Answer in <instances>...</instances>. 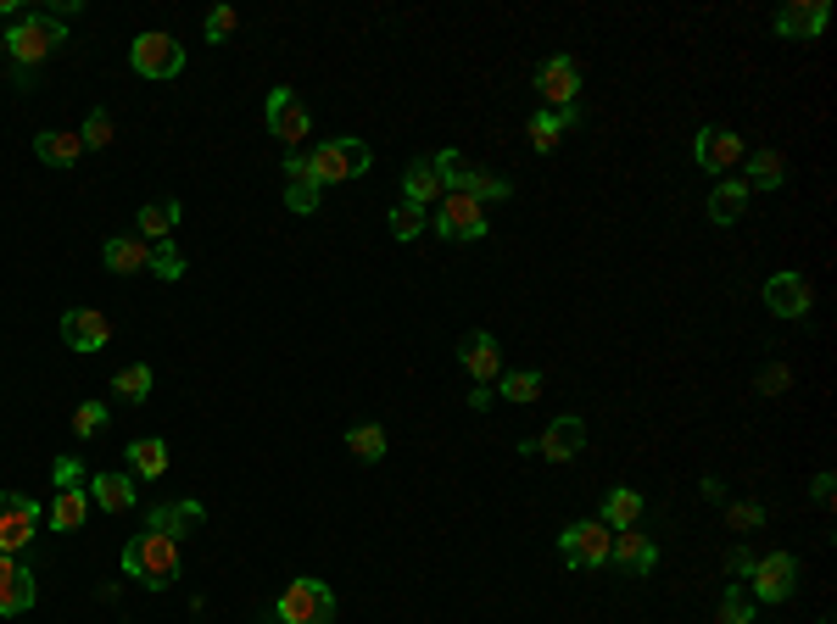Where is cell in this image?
Returning a JSON list of instances; mask_svg holds the SVG:
<instances>
[{"mask_svg": "<svg viewBox=\"0 0 837 624\" xmlns=\"http://www.w3.org/2000/svg\"><path fill=\"white\" fill-rule=\"evenodd\" d=\"M742 591H748L754 602H787V596L798 591V557H792V552H765V557H754Z\"/></svg>", "mask_w": 837, "mask_h": 624, "instance_id": "9c48e42d", "label": "cell"}, {"mask_svg": "<svg viewBox=\"0 0 837 624\" xmlns=\"http://www.w3.org/2000/svg\"><path fill=\"white\" fill-rule=\"evenodd\" d=\"M35 607V568L23 557H0V618H18Z\"/></svg>", "mask_w": 837, "mask_h": 624, "instance_id": "9a60e30c", "label": "cell"}, {"mask_svg": "<svg viewBox=\"0 0 837 624\" xmlns=\"http://www.w3.org/2000/svg\"><path fill=\"white\" fill-rule=\"evenodd\" d=\"M385 224H391V235H396V240H418V235L431 229V212H425V207H413V201H396Z\"/></svg>", "mask_w": 837, "mask_h": 624, "instance_id": "e575fe53", "label": "cell"}, {"mask_svg": "<svg viewBox=\"0 0 837 624\" xmlns=\"http://www.w3.org/2000/svg\"><path fill=\"white\" fill-rule=\"evenodd\" d=\"M765 307H770L776 318H804V313H809V285H804V274H770V279H765Z\"/></svg>", "mask_w": 837, "mask_h": 624, "instance_id": "d6986e66", "label": "cell"}, {"mask_svg": "<svg viewBox=\"0 0 837 624\" xmlns=\"http://www.w3.org/2000/svg\"><path fill=\"white\" fill-rule=\"evenodd\" d=\"M62 340H68V351L90 357L112 340V318L101 307H73V313H62Z\"/></svg>", "mask_w": 837, "mask_h": 624, "instance_id": "5bb4252c", "label": "cell"}, {"mask_svg": "<svg viewBox=\"0 0 837 624\" xmlns=\"http://www.w3.org/2000/svg\"><path fill=\"white\" fill-rule=\"evenodd\" d=\"M703 496H709V502H726V485H720V479L709 474V479H703Z\"/></svg>", "mask_w": 837, "mask_h": 624, "instance_id": "f907efd6", "label": "cell"}, {"mask_svg": "<svg viewBox=\"0 0 837 624\" xmlns=\"http://www.w3.org/2000/svg\"><path fill=\"white\" fill-rule=\"evenodd\" d=\"M179 218H185V207H179L174 196H168V201H151V207H140V218H135V235H140L146 246H151V240L163 246V240L174 235V224H179Z\"/></svg>", "mask_w": 837, "mask_h": 624, "instance_id": "d4e9b609", "label": "cell"}, {"mask_svg": "<svg viewBox=\"0 0 837 624\" xmlns=\"http://www.w3.org/2000/svg\"><path fill=\"white\" fill-rule=\"evenodd\" d=\"M692 162L703 168V174H731L737 162H742V135H731V129H720V123H709V129H698V140H692Z\"/></svg>", "mask_w": 837, "mask_h": 624, "instance_id": "4fadbf2b", "label": "cell"}, {"mask_svg": "<svg viewBox=\"0 0 837 624\" xmlns=\"http://www.w3.org/2000/svg\"><path fill=\"white\" fill-rule=\"evenodd\" d=\"M85 518H90V491H57V502L46 507L51 529H79Z\"/></svg>", "mask_w": 837, "mask_h": 624, "instance_id": "4dcf8cb0", "label": "cell"}, {"mask_svg": "<svg viewBox=\"0 0 837 624\" xmlns=\"http://www.w3.org/2000/svg\"><path fill=\"white\" fill-rule=\"evenodd\" d=\"M581 446H587V424H581V413H559V418L548 424V435L536 440V452H542L548 463H570V457H581Z\"/></svg>", "mask_w": 837, "mask_h": 624, "instance_id": "e0dca14e", "label": "cell"}, {"mask_svg": "<svg viewBox=\"0 0 837 624\" xmlns=\"http://www.w3.org/2000/svg\"><path fill=\"white\" fill-rule=\"evenodd\" d=\"M431 229H436L442 240H453V246H470V240H481L492 224H486V207H481L475 196L447 190V196L436 201V212H431Z\"/></svg>", "mask_w": 837, "mask_h": 624, "instance_id": "52a82bcc", "label": "cell"}, {"mask_svg": "<svg viewBox=\"0 0 837 624\" xmlns=\"http://www.w3.org/2000/svg\"><path fill=\"white\" fill-rule=\"evenodd\" d=\"M346 452H352L357 463H380V457H385V429H380V424H352V429H346Z\"/></svg>", "mask_w": 837, "mask_h": 624, "instance_id": "836d02e7", "label": "cell"}, {"mask_svg": "<svg viewBox=\"0 0 837 624\" xmlns=\"http://www.w3.org/2000/svg\"><path fill=\"white\" fill-rule=\"evenodd\" d=\"M431 168H436L442 190L475 196L481 207H486V201H509V196H514V179H503V174H486V168H470L459 151H436V157H431Z\"/></svg>", "mask_w": 837, "mask_h": 624, "instance_id": "3957f363", "label": "cell"}, {"mask_svg": "<svg viewBox=\"0 0 837 624\" xmlns=\"http://www.w3.org/2000/svg\"><path fill=\"white\" fill-rule=\"evenodd\" d=\"M759 390H787V368H765V374H759Z\"/></svg>", "mask_w": 837, "mask_h": 624, "instance_id": "7dc6e473", "label": "cell"}, {"mask_svg": "<svg viewBox=\"0 0 837 624\" xmlns=\"http://www.w3.org/2000/svg\"><path fill=\"white\" fill-rule=\"evenodd\" d=\"M263 112H268V135H274L279 146H291V151L313 135V118H307L302 96H296V90H285V85H279V90H268V107H263Z\"/></svg>", "mask_w": 837, "mask_h": 624, "instance_id": "7c38bea8", "label": "cell"}, {"mask_svg": "<svg viewBox=\"0 0 837 624\" xmlns=\"http://www.w3.org/2000/svg\"><path fill=\"white\" fill-rule=\"evenodd\" d=\"M129 68L140 79H179L185 73V46L174 34H140L129 46Z\"/></svg>", "mask_w": 837, "mask_h": 624, "instance_id": "30bf717a", "label": "cell"}, {"mask_svg": "<svg viewBox=\"0 0 837 624\" xmlns=\"http://www.w3.org/2000/svg\"><path fill=\"white\" fill-rule=\"evenodd\" d=\"M151 274H157V279H168V285H174V279H185V257H179V246H168V240H163V246H151Z\"/></svg>", "mask_w": 837, "mask_h": 624, "instance_id": "60d3db41", "label": "cell"}, {"mask_svg": "<svg viewBox=\"0 0 837 624\" xmlns=\"http://www.w3.org/2000/svg\"><path fill=\"white\" fill-rule=\"evenodd\" d=\"M498 396L503 402H536L542 396V374L536 368H503L498 374Z\"/></svg>", "mask_w": 837, "mask_h": 624, "instance_id": "d6a6232c", "label": "cell"}, {"mask_svg": "<svg viewBox=\"0 0 837 624\" xmlns=\"http://www.w3.org/2000/svg\"><path fill=\"white\" fill-rule=\"evenodd\" d=\"M235 29H240V12H235V7H213V12H207V23H201V34H207L213 46H224Z\"/></svg>", "mask_w": 837, "mask_h": 624, "instance_id": "ab89813d", "label": "cell"}, {"mask_svg": "<svg viewBox=\"0 0 837 624\" xmlns=\"http://www.w3.org/2000/svg\"><path fill=\"white\" fill-rule=\"evenodd\" d=\"M492 402H498V396H492V385H475V396H470V407H475V413H486Z\"/></svg>", "mask_w": 837, "mask_h": 624, "instance_id": "681fc988", "label": "cell"}, {"mask_svg": "<svg viewBox=\"0 0 837 624\" xmlns=\"http://www.w3.org/2000/svg\"><path fill=\"white\" fill-rule=\"evenodd\" d=\"M536 96L548 101V112H564V107H581V62L575 57H548L536 68Z\"/></svg>", "mask_w": 837, "mask_h": 624, "instance_id": "8fae6325", "label": "cell"}, {"mask_svg": "<svg viewBox=\"0 0 837 624\" xmlns=\"http://www.w3.org/2000/svg\"><path fill=\"white\" fill-rule=\"evenodd\" d=\"M770 29H776L781 40H815V34L826 29V0H787Z\"/></svg>", "mask_w": 837, "mask_h": 624, "instance_id": "ac0fdd59", "label": "cell"}, {"mask_svg": "<svg viewBox=\"0 0 837 624\" xmlns=\"http://www.w3.org/2000/svg\"><path fill=\"white\" fill-rule=\"evenodd\" d=\"M642 507H648V502H642V491H631V485H614V491L603 496V513H598V518H603L609 529H637Z\"/></svg>", "mask_w": 837, "mask_h": 624, "instance_id": "4316f807", "label": "cell"}, {"mask_svg": "<svg viewBox=\"0 0 837 624\" xmlns=\"http://www.w3.org/2000/svg\"><path fill=\"white\" fill-rule=\"evenodd\" d=\"M40 524H46V507L23 491H7L0 496V557H23L29 541L40 535Z\"/></svg>", "mask_w": 837, "mask_h": 624, "instance_id": "8992f818", "label": "cell"}, {"mask_svg": "<svg viewBox=\"0 0 837 624\" xmlns=\"http://www.w3.org/2000/svg\"><path fill=\"white\" fill-rule=\"evenodd\" d=\"M726 563H731V574H742V580H748V568H754V552H742V546H737Z\"/></svg>", "mask_w": 837, "mask_h": 624, "instance_id": "c3c4849f", "label": "cell"}, {"mask_svg": "<svg viewBox=\"0 0 837 624\" xmlns=\"http://www.w3.org/2000/svg\"><path fill=\"white\" fill-rule=\"evenodd\" d=\"M609 563H620L626 574H653V563H659V546H653L642 529H614Z\"/></svg>", "mask_w": 837, "mask_h": 624, "instance_id": "ffe728a7", "label": "cell"}, {"mask_svg": "<svg viewBox=\"0 0 837 624\" xmlns=\"http://www.w3.org/2000/svg\"><path fill=\"white\" fill-rule=\"evenodd\" d=\"M742 162H748V179H742V185H748V196H754V190H781V179H787L781 151L759 146V151H754V157H742Z\"/></svg>", "mask_w": 837, "mask_h": 624, "instance_id": "83f0119b", "label": "cell"}, {"mask_svg": "<svg viewBox=\"0 0 837 624\" xmlns=\"http://www.w3.org/2000/svg\"><path fill=\"white\" fill-rule=\"evenodd\" d=\"M107 424H112L107 402H79V407H73V435H85V440H90V435H101Z\"/></svg>", "mask_w": 837, "mask_h": 624, "instance_id": "74e56055", "label": "cell"}, {"mask_svg": "<svg viewBox=\"0 0 837 624\" xmlns=\"http://www.w3.org/2000/svg\"><path fill=\"white\" fill-rule=\"evenodd\" d=\"M715 624H754V596L742 585H731L720 596V607H715Z\"/></svg>", "mask_w": 837, "mask_h": 624, "instance_id": "8d00e7d4", "label": "cell"}, {"mask_svg": "<svg viewBox=\"0 0 837 624\" xmlns=\"http://www.w3.org/2000/svg\"><path fill=\"white\" fill-rule=\"evenodd\" d=\"M742 207H748V185H742V179L715 185V196H709V218H715V224H737Z\"/></svg>", "mask_w": 837, "mask_h": 624, "instance_id": "1f68e13d", "label": "cell"}, {"mask_svg": "<svg viewBox=\"0 0 837 624\" xmlns=\"http://www.w3.org/2000/svg\"><path fill=\"white\" fill-rule=\"evenodd\" d=\"M57 46H68V23L51 12H18L7 29V57L18 62V73H35Z\"/></svg>", "mask_w": 837, "mask_h": 624, "instance_id": "6da1fadb", "label": "cell"}, {"mask_svg": "<svg viewBox=\"0 0 837 624\" xmlns=\"http://www.w3.org/2000/svg\"><path fill=\"white\" fill-rule=\"evenodd\" d=\"M201 518H207V513H201V502H157V507L146 513V529L185 541V529H196Z\"/></svg>", "mask_w": 837, "mask_h": 624, "instance_id": "44dd1931", "label": "cell"}, {"mask_svg": "<svg viewBox=\"0 0 837 624\" xmlns=\"http://www.w3.org/2000/svg\"><path fill=\"white\" fill-rule=\"evenodd\" d=\"M79 140H85L90 151H107V146H112V112H107V107H96V112L85 118V129H79Z\"/></svg>", "mask_w": 837, "mask_h": 624, "instance_id": "f35d334b", "label": "cell"}, {"mask_svg": "<svg viewBox=\"0 0 837 624\" xmlns=\"http://www.w3.org/2000/svg\"><path fill=\"white\" fill-rule=\"evenodd\" d=\"M459 363L470 368V379H475V385H492V379L503 374V346L492 340V329H475V335H464Z\"/></svg>", "mask_w": 837, "mask_h": 624, "instance_id": "2e32d148", "label": "cell"}, {"mask_svg": "<svg viewBox=\"0 0 837 624\" xmlns=\"http://www.w3.org/2000/svg\"><path fill=\"white\" fill-rule=\"evenodd\" d=\"M609 546H614V529L603 524V518H581V524H564V535H559V557H564V568H603L609 563Z\"/></svg>", "mask_w": 837, "mask_h": 624, "instance_id": "ba28073f", "label": "cell"}, {"mask_svg": "<svg viewBox=\"0 0 837 624\" xmlns=\"http://www.w3.org/2000/svg\"><path fill=\"white\" fill-rule=\"evenodd\" d=\"M101 263H107L112 274H140V268H151V246H146L140 235H112V240L101 246Z\"/></svg>", "mask_w": 837, "mask_h": 624, "instance_id": "603a6c76", "label": "cell"}, {"mask_svg": "<svg viewBox=\"0 0 837 624\" xmlns=\"http://www.w3.org/2000/svg\"><path fill=\"white\" fill-rule=\"evenodd\" d=\"M90 502L101 513H129L135 507V474H96L90 479Z\"/></svg>", "mask_w": 837, "mask_h": 624, "instance_id": "484cf974", "label": "cell"}, {"mask_svg": "<svg viewBox=\"0 0 837 624\" xmlns=\"http://www.w3.org/2000/svg\"><path fill=\"white\" fill-rule=\"evenodd\" d=\"M285 179H291V185H313V162H307L302 151H291V157H285Z\"/></svg>", "mask_w": 837, "mask_h": 624, "instance_id": "f6af8a7d", "label": "cell"}, {"mask_svg": "<svg viewBox=\"0 0 837 624\" xmlns=\"http://www.w3.org/2000/svg\"><path fill=\"white\" fill-rule=\"evenodd\" d=\"M124 574L140 580L146 591H168L179 580V541L174 535H157V529H140L129 546H124Z\"/></svg>", "mask_w": 837, "mask_h": 624, "instance_id": "7a4b0ae2", "label": "cell"}, {"mask_svg": "<svg viewBox=\"0 0 837 624\" xmlns=\"http://www.w3.org/2000/svg\"><path fill=\"white\" fill-rule=\"evenodd\" d=\"M112 396H118V402H146V396H151V368H146V363L118 368V374H112Z\"/></svg>", "mask_w": 837, "mask_h": 624, "instance_id": "d590c367", "label": "cell"}, {"mask_svg": "<svg viewBox=\"0 0 837 624\" xmlns=\"http://www.w3.org/2000/svg\"><path fill=\"white\" fill-rule=\"evenodd\" d=\"M442 196H447V190H442V179H436V168H431V157L407 168V185H402V201H413V207H425V212H431V201H442Z\"/></svg>", "mask_w": 837, "mask_h": 624, "instance_id": "f546056e", "label": "cell"}, {"mask_svg": "<svg viewBox=\"0 0 837 624\" xmlns=\"http://www.w3.org/2000/svg\"><path fill=\"white\" fill-rule=\"evenodd\" d=\"M124 452H129V474H140V479H163L168 474V440L146 435V440H129Z\"/></svg>", "mask_w": 837, "mask_h": 624, "instance_id": "f1b7e54d", "label": "cell"}, {"mask_svg": "<svg viewBox=\"0 0 837 624\" xmlns=\"http://www.w3.org/2000/svg\"><path fill=\"white\" fill-rule=\"evenodd\" d=\"M57 491H90V479H85L79 457H57Z\"/></svg>", "mask_w": 837, "mask_h": 624, "instance_id": "7bdbcfd3", "label": "cell"}, {"mask_svg": "<svg viewBox=\"0 0 837 624\" xmlns=\"http://www.w3.org/2000/svg\"><path fill=\"white\" fill-rule=\"evenodd\" d=\"M754 524H765V507L759 502H737L731 507V529H754Z\"/></svg>", "mask_w": 837, "mask_h": 624, "instance_id": "ee69618b", "label": "cell"}, {"mask_svg": "<svg viewBox=\"0 0 837 624\" xmlns=\"http://www.w3.org/2000/svg\"><path fill=\"white\" fill-rule=\"evenodd\" d=\"M329 618H335V591H329L324 580L302 574V580H291V585L279 591L268 624H329Z\"/></svg>", "mask_w": 837, "mask_h": 624, "instance_id": "277c9868", "label": "cell"}, {"mask_svg": "<svg viewBox=\"0 0 837 624\" xmlns=\"http://www.w3.org/2000/svg\"><path fill=\"white\" fill-rule=\"evenodd\" d=\"M318 201H324V190H318V185H285V207H291V212H302V218H307V212H318Z\"/></svg>", "mask_w": 837, "mask_h": 624, "instance_id": "b9f144b4", "label": "cell"}, {"mask_svg": "<svg viewBox=\"0 0 837 624\" xmlns=\"http://www.w3.org/2000/svg\"><path fill=\"white\" fill-rule=\"evenodd\" d=\"M35 157L51 162V168H73L85 157V140L73 129H46V135H35Z\"/></svg>", "mask_w": 837, "mask_h": 624, "instance_id": "cb8c5ba5", "label": "cell"}, {"mask_svg": "<svg viewBox=\"0 0 837 624\" xmlns=\"http://www.w3.org/2000/svg\"><path fill=\"white\" fill-rule=\"evenodd\" d=\"M313 185L318 190H329V185H346V179H363L368 174V162H374V151L363 146V140H324V146H313Z\"/></svg>", "mask_w": 837, "mask_h": 624, "instance_id": "5b68a950", "label": "cell"}, {"mask_svg": "<svg viewBox=\"0 0 837 624\" xmlns=\"http://www.w3.org/2000/svg\"><path fill=\"white\" fill-rule=\"evenodd\" d=\"M581 123V107H564V112H536L531 123H525V135H531V146L548 157V151H559V140H564V129H575Z\"/></svg>", "mask_w": 837, "mask_h": 624, "instance_id": "7402d4cb", "label": "cell"}, {"mask_svg": "<svg viewBox=\"0 0 837 624\" xmlns=\"http://www.w3.org/2000/svg\"><path fill=\"white\" fill-rule=\"evenodd\" d=\"M831 485H837L831 474H815V485H809V496H815L820 507H831Z\"/></svg>", "mask_w": 837, "mask_h": 624, "instance_id": "bcb514c9", "label": "cell"}]
</instances>
